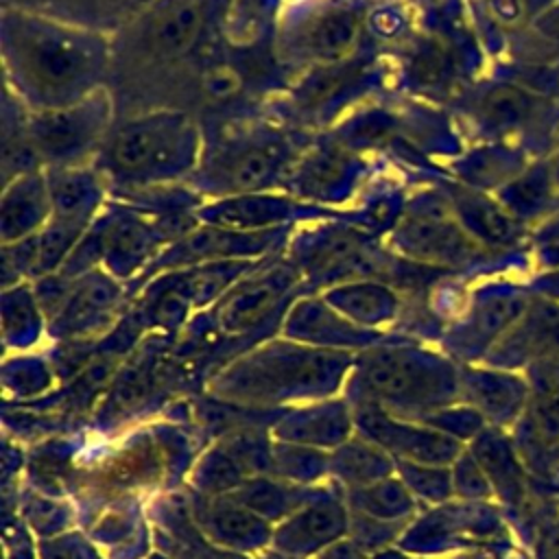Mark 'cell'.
<instances>
[{
    "instance_id": "8992f818",
    "label": "cell",
    "mask_w": 559,
    "mask_h": 559,
    "mask_svg": "<svg viewBox=\"0 0 559 559\" xmlns=\"http://www.w3.org/2000/svg\"><path fill=\"white\" fill-rule=\"evenodd\" d=\"M286 231L288 227L264 229V231H240V229L199 223L188 234L173 240L155 258V262L146 269L142 277H153L166 271L205 264V262L255 260L269 253Z\"/></svg>"
},
{
    "instance_id": "e0dca14e",
    "label": "cell",
    "mask_w": 559,
    "mask_h": 559,
    "mask_svg": "<svg viewBox=\"0 0 559 559\" xmlns=\"http://www.w3.org/2000/svg\"><path fill=\"white\" fill-rule=\"evenodd\" d=\"M323 299L360 328H371L393 319L400 306L395 290L376 277L336 282L323 290Z\"/></svg>"
},
{
    "instance_id": "484cf974",
    "label": "cell",
    "mask_w": 559,
    "mask_h": 559,
    "mask_svg": "<svg viewBox=\"0 0 559 559\" xmlns=\"http://www.w3.org/2000/svg\"><path fill=\"white\" fill-rule=\"evenodd\" d=\"M452 485H454V491L463 493L465 498H485L493 489L474 454H461L454 461Z\"/></svg>"
},
{
    "instance_id": "9c48e42d",
    "label": "cell",
    "mask_w": 559,
    "mask_h": 559,
    "mask_svg": "<svg viewBox=\"0 0 559 559\" xmlns=\"http://www.w3.org/2000/svg\"><path fill=\"white\" fill-rule=\"evenodd\" d=\"M290 168V146L277 133H260L229 144L214 157L205 179L229 194L266 192Z\"/></svg>"
},
{
    "instance_id": "d6986e66",
    "label": "cell",
    "mask_w": 559,
    "mask_h": 559,
    "mask_svg": "<svg viewBox=\"0 0 559 559\" xmlns=\"http://www.w3.org/2000/svg\"><path fill=\"white\" fill-rule=\"evenodd\" d=\"M469 404L493 424H509L524 406L526 386L513 376L493 371H467L461 384Z\"/></svg>"
},
{
    "instance_id": "f1b7e54d",
    "label": "cell",
    "mask_w": 559,
    "mask_h": 559,
    "mask_svg": "<svg viewBox=\"0 0 559 559\" xmlns=\"http://www.w3.org/2000/svg\"><path fill=\"white\" fill-rule=\"evenodd\" d=\"M406 26V17L397 7H373L367 11L365 28L371 31L380 39L397 37Z\"/></svg>"
},
{
    "instance_id": "603a6c76",
    "label": "cell",
    "mask_w": 559,
    "mask_h": 559,
    "mask_svg": "<svg viewBox=\"0 0 559 559\" xmlns=\"http://www.w3.org/2000/svg\"><path fill=\"white\" fill-rule=\"evenodd\" d=\"M474 456L485 469L493 489H502L507 493L520 489V469L515 465L513 452L509 450L507 441L500 435L480 432Z\"/></svg>"
},
{
    "instance_id": "5b68a950",
    "label": "cell",
    "mask_w": 559,
    "mask_h": 559,
    "mask_svg": "<svg viewBox=\"0 0 559 559\" xmlns=\"http://www.w3.org/2000/svg\"><path fill=\"white\" fill-rule=\"evenodd\" d=\"M378 253L373 234L354 225L334 223L293 238V264L310 280H360V273H376Z\"/></svg>"
},
{
    "instance_id": "ba28073f",
    "label": "cell",
    "mask_w": 559,
    "mask_h": 559,
    "mask_svg": "<svg viewBox=\"0 0 559 559\" xmlns=\"http://www.w3.org/2000/svg\"><path fill=\"white\" fill-rule=\"evenodd\" d=\"M365 386L384 400H408L413 404L445 395L454 389L448 365L413 349H378L362 367Z\"/></svg>"
},
{
    "instance_id": "6da1fadb",
    "label": "cell",
    "mask_w": 559,
    "mask_h": 559,
    "mask_svg": "<svg viewBox=\"0 0 559 559\" xmlns=\"http://www.w3.org/2000/svg\"><path fill=\"white\" fill-rule=\"evenodd\" d=\"M2 59L13 94L31 111H41L79 103L100 90L109 44L85 24L7 7Z\"/></svg>"
},
{
    "instance_id": "277c9868",
    "label": "cell",
    "mask_w": 559,
    "mask_h": 559,
    "mask_svg": "<svg viewBox=\"0 0 559 559\" xmlns=\"http://www.w3.org/2000/svg\"><path fill=\"white\" fill-rule=\"evenodd\" d=\"M367 22L362 0H314L301 7L286 26V46L304 59L343 61Z\"/></svg>"
},
{
    "instance_id": "7a4b0ae2",
    "label": "cell",
    "mask_w": 559,
    "mask_h": 559,
    "mask_svg": "<svg viewBox=\"0 0 559 559\" xmlns=\"http://www.w3.org/2000/svg\"><path fill=\"white\" fill-rule=\"evenodd\" d=\"M201 135L183 111L162 109L122 122L100 148L103 170L122 183L157 186L188 175L199 159Z\"/></svg>"
},
{
    "instance_id": "3957f363",
    "label": "cell",
    "mask_w": 559,
    "mask_h": 559,
    "mask_svg": "<svg viewBox=\"0 0 559 559\" xmlns=\"http://www.w3.org/2000/svg\"><path fill=\"white\" fill-rule=\"evenodd\" d=\"M109 122L111 100L105 87L79 103L31 111L28 116L31 140L44 168L85 166V159L103 148Z\"/></svg>"
},
{
    "instance_id": "1f68e13d",
    "label": "cell",
    "mask_w": 559,
    "mask_h": 559,
    "mask_svg": "<svg viewBox=\"0 0 559 559\" xmlns=\"http://www.w3.org/2000/svg\"><path fill=\"white\" fill-rule=\"evenodd\" d=\"M245 504H247V509H253L258 513L260 511L266 513V511H273L277 507H288V491L282 489V487L260 483L253 489H247Z\"/></svg>"
},
{
    "instance_id": "ffe728a7",
    "label": "cell",
    "mask_w": 559,
    "mask_h": 559,
    "mask_svg": "<svg viewBox=\"0 0 559 559\" xmlns=\"http://www.w3.org/2000/svg\"><path fill=\"white\" fill-rule=\"evenodd\" d=\"M345 528V518L336 504L308 507L293 522L277 531V542L290 552H310L338 537Z\"/></svg>"
},
{
    "instance_id": "9a60e30c",
    "label": "cell",
    "mask_w": 559,
    "mask_h": 559,
    "mask_svg": "<svg viewBox=\"0 0 559 559\" xmlns=\"http://www.w3.org/2000/svg\"><path fill=\"white\" fill-rule=\"evenodd\" d=\"M360 170V162L345 146H330L310 153L293 168V190L299 199L330 203L349 192Z\"/></svg>"
},
{
    "instance_id": "f546056e",
    "label": "cell",
    "mask_w": 559,
    "mask_h": 559,
    "mask_svg": "<svg viewBox=\"0 0 559 559\" xmlns=\"http://www.w3.org/2000/svg\"><path fill=\"white\" fill-rule=\"evenodd\" d=\"M214 526L221 533V537L231 539H247L255 533V520L247 509H227L216 513Z\"/></svg>"
},
{
    "instance_id": "7c38bea8",
    "label": "cell",
    "mask_w": 559,
    "mask_h": 559,
    "mask_svg": "<svg viewBox=\"0 0 559 559\" xmlns=\"http://www.w3.org/2000/svg\"><path fill=\"white\" fill-rule=\"evenodd\" d=\"M122 301L120 280L105 269H92L76 277H70L66 295L50 321L61 332H85L111 317Z\"/></svg>"
},
{
    "instance_id": "44dd1931",
    "label": "cell",
    "mask_w": 559,
    "mask_h": 559,
    "mask_svg": "<svg viewBox=\"0 0 559 559\" xmlns=\"http://www.w3.org/2000/svg\"><path fill=\"white\" fill-rule=\"evenodd\" d=\"M41 306L33 286L15 284L2 288V330L4 338L13 343H26L37 336L41 323Z\"/></svg>"
},
{
    "instance_id": "83f0119b",
    "label": "cell",
    "mask_w": 559,
    "mask_h": 559,
    "mask_svg": "<svg viewBox=\"0 0 559 559\" xmlns=\"http://www.w3.org/2000/svg\"><path fill=\"white\" fill-rule=\"evenodd\" d=\"M328 428L330 432H334L336 437H341L343 432V417L341 415H334V411L328 413V408H317V411H308L306 417L301 419V424L297 426V439H304V441H312V439H319V441H325V430Z\"/></svg>"
},
{
    "instance_id": "7402d4cb",
    "label": "cell",
    "mask_w": 559,
    "mask_h": 559,
    "mask_svg": "<svg viewBox=\"0 0 559 559\" xmlns=\"http://www.w3.org/2000/svg\"><path fill=\"white\" fill-rule=\"evenodd\" d=\"M352 502L365 515L382 522L400 518L413 509L411 491L395 480H376L371 485L358 487L352 496Z\"/></svg>"
},
{
    "instance_id": "d4e9b609",
    "label": "cell",
    "mask_w": 559,
    "mask_h": 559,
    "mask_svg": "<svg viewBox=\"0 0 559 559\" xmlns=\"http://www.w3.org/2000/svg\"><path fill=\"white\" fill-rule=\"evenodd\" d=\"M400 469L408 491L426 500H443L454 491L452 472L441 465H424L413 461H400Z\"/></svg>"
},
{
    "instance_id": "4316f807",
    "label": "cell",
    "mask_w": 559,
    "mask_h": 559,
    "mask_svg": "<svg viewBox=\"0 0 559 559\" xmlns=\"http://www.w3.org/2000/svg\"><path fill=\"white\" fill-rule=\"evenodd\" d=\"M275 13V0H236L231 7V31L238 35L258 33Z\"/></svg>"
},
{
    "instance_id": "5bb4252c",
    "label": "cell",
    "mask_w": 559,
    "mask_h": 559,
    "mask_svg": "<svg viewBox=\"0 0 559 559\" xmlns=\"http://www.w3.org/2000/svg\"><path fill=\"white\" fill-rule=\"evenodd\" d=\"M52 216L50 190L44 170L20 175L4 183L0 203L2 245L35 236Z\"/></svg>"
},
{
    "instance_id": "8fae6325",
    "label": "cell",
    "mask_w": 559,
    "mask_h": 559,
    "mask_svg": "<svg viewBox=\"0 0 559 559\" xmlns=\"http://www.w3.org/2000/svg\"><path fill=\"white\" fill-rule=\"evenodd\" d=\"M297 266L271 264L266 269L255 266L242 280H238L218 299V319L227 330H242L266 317L299 280Z\"/></svg>"
},
{
    "instance_id": "4fadbf2b",
    "label": "cell",
    "mask_w": 559,
    "mask_h": 559,
    "mask_svg": "<svg viewBox=\"0 0 559 559\" xmlns=\"http://www.w3.org/2000/svg\"><path fill=\"white\" fill-rule=\"evenodd\" d=\"M362 428L386 450L402 454V461L424 465H445L461 456L459 439L424 426H411L395 421L382 413H365L360 419Z\"/></svg>"
},
{
    "instance_id": "4dcf8cb0",
    "label": "cell",
    "mask_w": 559,
    "mask_h": 559,
    "mask_svg": "<svg viewBox=\"0 0 559 559\" xmlns=\"http://www.w3.org/2000/svg\"><path fill=\"white\" fill-rule=\"evenodd\" d=\"M203 87L212 98H229L240 90V76L229 66H216L203 74Z\"/></svg>"
},
{
    "instance_id": "cb8c5ba5",
    "label": "cell",
    "mask_w": 559,
    "mask_h": 559,
    "mask_svg": "<svg viewBox=\"0 0 559 559\" xmlns=\"http://www.w3.org/2000/svg\"><path fill=\"white\" fill-rule=\"evenodd\" d=\"M336 472L349 480V483H360L371 485V480H376L380 476V472H389V461L384 456V452H378L369 445H347L338 452L336 461Z\"/></svg>"
},
{
    "instance_id": "d6a6232c",
    "label": "cell",
    "mask_w": 559,
    "mask_h": 559,
    "mask_svg": "<svg viewBox=\"0 0 559 559\" xmlns=\"http://www.w3.org/2000/svg\"><path fill=\"white\" fill-rule=\"evenodd\" d=\"M537 559H559V524H552L537 544Z\"/></svg>"
},
{
    "instance_id": "2e32d148",
    "label": "cell",
    "mask_w": 559,
    "mask_h": 559,
    "mask_svg": "<svg viewBox=\"0 0 559 559\" xmlns=\"http://www.w3.org/2000/svg\"><path fill=\"white\" fill-rule=\"evenodd\" d=\"M52 216L90 227L103 210L105 186L96 170L85 166H52L44 168Z\"/></svg>"
},
{
    "instance_id": "30bf717a",
    "label": "cell",
    "mask_w": 559,
    "mask_h": 559,
    "mask_svg": "<svg viewBox=\"0 0 559 559\" xmlns=\"http://www.w3.org/2000/svg\"><path fill=\"white\" fill-rule=\"evenodd\" d=\"M212 0H155L138 20L140 50L159 61H173L199 41Z\"/></svg>"
},
{
    "instance_id": "52a82bcc",
    "label": "cell",
    "mask_w": 559,
    "mask_h": 559,
    "mask_svg": "<svg viewBox=\"0 0 559 559\" xmlns=\"http://www.w3.org/2000/svg\"><path fill=\"white\" fill-rule=\"evenodd\" d=\"M194 216L203 225H216L240 231H264L282 229L297 221L338 218L341 214L332 207H323L312 201L284 197L275 192H247L229 194L203 203L194 210Z\"/></svg>"
},
{
    "instance_id": "836d02e7",
    "label": "cell",
    "mask_w": 559,
    "mask_h": 559,
    "mask_svg": "<svg viewBox=\"0 0 559 559\" xmlns=\"http://www.w3.org/2000/svg\"><path fill=\"white\" fill-rule=\"evenodd\" d=\"M11 2L9 9H24V11H35V13H44L46 7L55 4V0H4Z\"/></svg>"
},
{
    "instance_id": "ac0fdd59",
    "label": "cell",
    "mask_w": 559,
    "mask_h": 559,
    "mask_svg": "<svg viewBox=\"0 0 559 559\" xmlns=\"http://www.w3.org/2000/svg\"><path fill=\"white\" fill-rule=\"evenodd\" d=\"M286 334L301 338L306 343L323 345H354L376 334H367L365 328L352 323L341 312H336L323 297L321 299H301L293 304L286 319Z\"/></svg>"
}]
</instances>
